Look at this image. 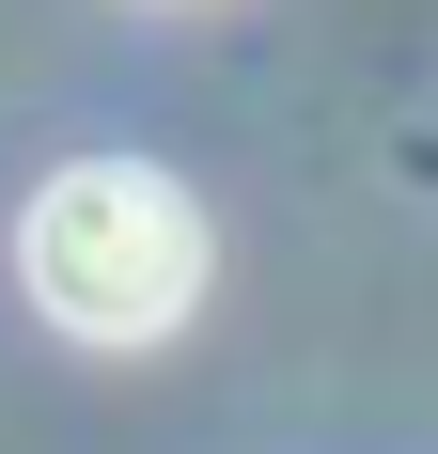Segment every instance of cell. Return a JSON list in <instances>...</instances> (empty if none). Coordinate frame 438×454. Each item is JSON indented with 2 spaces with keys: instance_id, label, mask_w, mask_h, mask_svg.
<instances>
[{
  "instance_id": "6da1fadb",
  "label": "cell",
  "mask_w": 438,
  "mask_h": 454,
  "mask_svg": "<svg viewBox=\"0 0 438 454\" xmlns=\"http://www.w3.org/2000/svg\"><path fill=\"white\" fill-rule=\"evenodd\" d=\"M16 282H32V314L79 329V345H157V329L204 298V204H188L157 157H79V173L32 188Z\"/></svg>"
}]
</instances>
